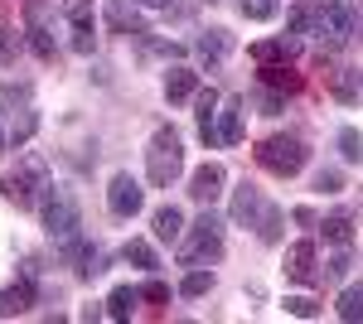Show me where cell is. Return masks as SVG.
I'll list each match as a JSON object with an SVG mask.
<instances>
[{
	"mask_svg": "<svg viewBox=\"0 0 363 324\" xmlns=\"http://www.w3.org/2000/svg\"><path fill=\"white\" fill-rule=\"evenodd\" d=\"M5 150H10V131H0V155H5Z\"/></svg>",
	"mask_w": 363,
	"mask_h": 324,
	"instance_id": "41",
	"label": "cell"
},
{
	"mask_svg": "<svg viewBox=\"0 0 363 324\" xmlns=\"http://www.w3.org/2000/svg\"><path fill=\"white\" fill-rule=\"evenodd\" d=\"M320 271H315V242H291L286 247V281H315Z\"/></svg>",
	"mask_w": 363,
	"mask_h": 324,
	"instance_id": "10",
	"label": "cell"
},
{
	"mask_svg": "<svg viewBox=\"0 0 363 324\" xmlns=\"http://www.w3.org/2000/svg\"><path fill=\"white\" fill-rule=\"evenodd\" d=\"M34 131H39V111H34V107H20V116L10 121V145L20 150V145H25Z\"/></svg>",
	"mask_w": 363,
	"mask_h": 324,
	"instance_id": "27",
	"label": "cell"
},
{
	"mask_svg": "<svg viewBox=\"0 0 363 324\" xmlns=\"http://www.w3.org/2000/svg\"><path fill=\"white\" fill-rule=\"evenodd\" d=\"M29 300H34V281H20V286H5L0 291V320H15V315H25Z\"/></svg>",
	"mask_w": 363,
	"mask_h": 324,
	"instance_id": "15",
	"label": "cell"
},
{
	"mask_svg": "<svg viewBox=\"0 0 363 324\" xmlns=\"http://www.w3.org/2000/svg\"><path fill=\"white\" fill-rule=\"evenodd\" d=\"M199 92V73H189V68H169L165 73V97L169 102H189Z\"/></svg>",
	"mask_w": 363,
	"mask_h": 324,
	"instance_id": "17",
	"label": "cell"
},
{
	"mask_svg": "<svg viewBox=\"0 0 363 324\" xmlns=\"http://www.w3.org/2000/svg\"><path fill=\"white\" fill-rule=\"evenodd\" d=\"M257 238H262V242H281V208L277 203L262 208V218H257Z\"/></svg>",
	"mask_w": 363,
	"mask_h": 324,
	"instance_id": "28",
	"label": "cell"
},
{
	"mask_svg": "<svg viewBox=\"0 0 363 324\" xmlns=\"http://www.w3.org/2000/svg\"><path fill=\"white\" fill-rule=\"evenodd\" d=\"M0 97H5L10 107H15V102H20V107H29V82H5V87H0Z\"/></svg>",
	"mask_w": 363,
	"mask_h": 324,
	"instance_id": "35",
	"label": "cell"
},
{
	"mask_svg": "<svg viewBox=\"0 0 363 324\" xmlns=\"http://www.w3.org/2000/svg\"><path fill=\"white\" fill-rule=\"evenodd\" d=\"M262 208H267V203H262V189L242 179V184L233 189V208H228V218H233L238 228H257V218H262Z\"/></svg>",
	"mask_w": 363,
	"mask_h": 324,
	"instance_id": "8",
	"label": "cell"
},
{
	"mask_svg": "<svg viewBox=\"0 0 363 324\" xmlns=\"http://www.w3.org/2000/svg\"><path fill=\"white\" fill-rule=\"evenodd\" d=\"M242 116H247V97H233L223 111V126H218L223 145H242Z\"/></svg>",
	"mask_w": 363,
	"mask_h": 324,
	"instance_id": "18",
	"label": "cell"
},
{
	"mask_svg": "<svg viewBox=\"0 0 363 324\" xmlns=\"http://www.w3.org/2000/svg\"><path fill=\"white\" fill-rule=\"evenodd\" d=\"M39 218H44V228H49V238L58 242H68V238H78V228H83V213H78V199L68 189H58V184H49V189L39 194Z\"/></svg>",
	"mask_w": 363,
	"mask_h": 324,
	"instance_id": "3",
	"label": "cell"
},
{
	"mask_svg": "<svg viewBox=\"0 0 363 324\" xmlns=\"http://www.w3.org/2000/svg\"><path fill=\"white\" fill-rule=\"evenodd\" d=\"M179 169H184V140H179V131L174 126H155L150 145H145V174H150V184L169 189L179 179Z\"/></svg>",
	"mask_w": 363,
	"mask_h": 324,
	"instance_id": "1",
	"label": "cell"
},
{
	"mask_svg": "<svg viewBox=\"0 0 363 324\" xmlns=\"http://www.w3.org/2000/svg\"><path fill=\"white\" fill-rule=\"evenodd\" d=\"M296 54H301V39L296 34H277V39H257L252 44V58L257 63H291Z\"/></svg>",
	"mask_w": 363,
	"mask_h": 324,
	"instance_id": "9",
	"label": "cell"
},
{
	"mask_svg": "<svg viewBox=\"0 0 363 324\" xmlns=\"http://www.w3.org/2000/svg\"><path fill=\"white\" fill-rule=\"evenodd\" d=\"M121 262H131V267H140V271H160V257H155V247L140 242V238H131V242L121 247Z\"/></svg>",
	"mask_w": 363,
	"mask_h": 324,
	"instance_id": "22",
	"label": "cell"
},
{
	"mask_svg": "<svg viewBox=\"0 0 363 324\" xmlns=\"http://www.w3.org/2000/svg\"><path fill=\"white\" fill-rule=\"evenodd\" d=\"M194 116H199V135H203V145L213 150V145H223V135H218V92L208 87V92H199V102H194Z\"/></svg>",
	"mask_w": 363,
	"mask_h": 324,
	"instance_id": "11",
	"label": "cell"
},
{
	"mask_svg": "<svg viewBox=\"0 0 363 324\" xmlns=\"http://www.w3.org/2000/svg\"><path fill=\"white\" fill-rule=\"evenodd\" d=\"M20 49H25V39H20V34H15L10 25H0V68H15Z\"/></svg>",
	"mask_w": 363,
	"mask_h": 324,
	"instance_id": "29",
	"label": "cell"
},
{
	"mask_svg": "<svg viewBox=\"0 0 363 324\" xmlns=\"http://www.w3.org/2000/svg\"><path fill=\"white\" fill-rule=\"evenodd\" d=\"M238 10H242V20H277V0H238Z\"/></svg>",
	"mask_w": 363,
	"mask_h": 324,
	"instance_id": "31",
	"label": "cell"
},
{
	"mask_svg": "<svg viewBox=\"0 0 363 324\" xmlns=\"http://www.w3.org/2000/svg\"><path fill=\"white\" fill-rule=\"evenodd\" d=\"M310 29L320 34V44H349L354 39V29H359V10H354V0H315L310 5Z\"/></svg>",
	"mask_w": 363,
	"mask_h": 324,
	"instance_id": "2",
	"label": "cell"
},
{
	"mask_svg": "<svg viewBox=\"0 0 363 324\" xmlns=\"http://www.w3.org/2000/svg\"><path fill=\"white\" fill-rule=\"evenodd\" d=\"M29 49L44 58V63H54L58 58V44H54V29L39 20V10H29Z\"/></svg>",
	"mask_w": 363,
	"mask_h": 324,
	"instance_id": "14",
	"label": "cell"
},
{
	"mask_svg": "<svg viewBox=\"0 0 363 324\" xmlns=\"http://www.w3.org/2000/svg\"><path fill=\"white\" fill-rule=\"evenodd\" d=\"M107 208H112L116 218H136L140 208H145V189H140V179L131 169L112 174V184H107Z\"/></svg>",
	"mask_w": 363,
	"mask_h": 324,
	"instance_id": "6",
	"label": "cell"
},
{
	"mask_svg": "<svg viewBox=\"0 0 363 324\" xmlns=\"http://www.w3.org/2000/svg\"><path fill=\"white\" fill-rule=\"evenodd\" d=\"M136 5H140V10H165V15L174 10V0H136Z\"/></svg>",
	"mask_w": 363,
	"mask_h": 324,
	"instance_id": "40",
	"label": "cell"
},
{
	"mask_svg": "<svg viewBox=\"0 0 363 324\" xmlns=\"http://www.w3.org/2000/svg\"><path fill=\"white\" fill-rule=\"evenodd\" d=\"M136 300H140V291H136V286H116L112 296H107V320H131Z\"/></svg>",
	"mask_w": 363,
	"mask_h": 324,
	"instance_id": "21",
	"label": "cell"
},
{
	"mask_svg": "<svg viewBox=\"0 0 363 324\" xmlns=\"http://www.w3.org/2000/svg\"><path fill=\"white\" fill-rule=\"evenodd\" d=\"M310 160L306 140L301 135H267L262 145H257V164L262 169H272V174H281V179H291V174H301Z\"/></svg>",
	"mask_w": 363,
	"mask_h": 324,
	"instance_id": "4",
	"label": "cell"
},
{
	"mask_svg": "<svg viewBox=\"0 0 363 324\" xmlns=\"http://www.w3.org/2000/svg\"><path fill=\"white\" fill-rule=\"evenodd\" d=\"M335 145H339V160H344V164H359L363 160V131H359V126H339Z\"/></svg>",
	"mask_w": 363,
	"mask_h": 324,
	"instance_id": "23",
	"label": "cell"
},
{
	"mask_svg": "<svg viewBox=\"0 0 363 324\" xmlns=\"http://www.w3.org/2000/svg\"><path fill=\"white\" fill-rule=\"evenodd\" d=\"M97 49V34L92 29H73V54H92Z\"/></svg>",
	"mask_w": 363,
	"mask_h": 324,
	"instance_id": "38",
	"label": "cell"
},
{
	"mask_svg": "<svg viewBox=\"0 0 363 324\" xmlns=\"http://www.w3.org/2000/svg\"><path fill=\"white\" fill-rule=\"evenodd\" d=\"M194 49H199V58H208V63H223V58L233 54V34H228V29H203L194 39Z\"/></svg>",
	"mask_w": 363,
	"mask_h": 324,
	"instance_id": "13",
	"label": "cell"
},
{
	"mask_svg": "<svg viewBox=\"0 0 363 324\" xmlns=\"http://www.w3.org/2000/svg\"><path fill=\"white\" fill-rule=\"evenodd\" d=\"M257 107H262V116H281V107H286V97H281L277 87H267V92L257 97Z\"/></svg>",
	"mask_w": 363,
	"mask_h": 324,
	"instance_id": "34",
	"label": "cell"
},
{
	"mask_svg": "<svg viewBox=\"0 0 363 324\" xmlns=\"http://www.w3.org/2000/svg\"><path fill=\"white\" fill-rule=\"evenodd\" d=\"M296 223H301V228H320V213H315V208H296Z\"/></svg>",
	"mask_w": 363,
	"mask_h": 324,
	"instance_id": "39",
	"label": "cell"
},
{
	"mask_svg": "<svg viewBox=\"0 0 363 324\" xmlns=\"http://www.w3.org/2000/svg\"><path fill=\"white\" fill-rule=\"evenodd\" d=\"M320 238H325V242H335V247H349V238H354V223H349V213L325 218V223H320Z\"/></svg>",
	"mask_w": 363,
	"mask_h": 324,
	"instance_id": "25",
	"label": "cell"
},
{
	"mask_svg": "<svg viewBox=\"0 0 363 324\" xmlns=\"http://www.w3.org/2000/svg\"><path fill=\"white\" fill-rule=\"evenodd\" d=\"M140 300H155V305H165V300H169V286H165V281H145V286H140Z\"/></svg>",
	"mask_w": 363,
	"mask_h": 324,
	"instance_id": "37",
	"label": "cell"
},
{
	"mask_svg": "<svg viewBox=\"0 0 363 324\" xmlns=\"http://www.w3.org/2000/svg\"><path fill=\"white\" fill-rule=\"evenodd\" d=\"M262 87H277V92H301V73H291L286 63H262Z\"/></svg>",
	"mask_w": 363,
	"mask_h": 324,
	"instance_id": "20",
	"label": "cell"
},
{
	"mask_svg": "<svg viewBox=\"0 0 363 324\" xmlns=\"http://www.w3.org/2000/svg\"><path fill=\"white\" fill-rule=\"evenodd\" d=\"M107 25L116 34H145V20H140L136 0H107Z\"/></svg>",
	"mask_w": 363,
	"mask_h": 324,
	"instance_id": "12",
	"label": "cell"
},
{
	"mask_svg": "<svg viewBox=\"0 0 363 324\" xmlns=\"http://www.w3.org/2000/svg\"><path fill=\"white\" fill-rule=\"evenodd\" d=\"M208 291H213V271H203V267H194L184 281H179V296L184 300H203Z\"/></svg>",
	"mask_w": 363,
	"mask_h": 324,
	"instance_id": "26",
	"label": "cell"
},
{
	"mask_svg": "<svg viewBox=\"0 0 363 324\" xmlns=\"http://www.w3.org/2000/svg\"><path fill=\"white\" fill-rule=\"evenodd\" d=\"M306 29H310V5H296L286 20V34H306Z\"/></svg>",
	"mask_w": 363,
	"mask_h": 324,
	"instance_id": "36",
	"label": "cell"
},
{
	"mask_svg": "<svg viewBox=\"0 0 363 324\" xmlns=\"http://www.w3.org/2000/svg\"><path fill=\"white\" fill-rule=\"evenodd\" d=\"M315 189H320V194H344V174H339L335 164L315 169Z\"/></svg>",
	"mask_w": 363,
	"mask_h": 324,
	"instance_id": "32",
	"label": "cell"
},
{
	"mask_svg": "<svg viewBox=\"0 0 363 324\" xmlns=\"http://www.w3.org/2000/svg\"><path fill=\"white\" fill-rule=\"evenodd\" d=\"M335 310H339V320H344V324H359L363 320V286H344Z\"/></svg>",
	"mask_w": 363,
	"mask_h": 324,
	"instance_id": "24",
	"label": "cell"
},
{
	"mask_svg": "<svg viewBox=\"0 0 363 324\" xmlns=\"http://www.w3.org/2000/svg\"><path fill=\"white\" fill-rule=\"evenodd\" d=\"M286 315H296V320H315L320 305H315L310 296H286Z\"/></svg>",
	"mask_w": 363,
	"mask_h": 324,
	"instance_id": "33",
	"label": "cell"
},
{
	"mask_svg": "<svg viewBox=\"0 0 363 324\" xmlns=\"http://www.w3.org/2000/svg\"><path fill=\"white\" fill-rule=\"evenodd\" d=\"M349 271H354V257H349V247H339L325 262V281H349Z\"/></svg>",
	"mask_w": 363,
	"mask_h": 324,
	"instance_id": "30",
	"label": "cell"
},
{
	"mask_svg": "<svg viewBox=\"0 0 363 324\" xmlns=\"http://www.w3.org/2000/svg\"><path fill=\"white\" fill-rule=\"evenodd\" d=\"M223 257V218L218 213H199V223L189 228V242H184V252H179V262L184 267H213Z\"/></svg>",
	"mask_w": 363,
	"mask_h": 324,
	"instance_id": "5",
	"label": "cell"
},
{
	"mask_svg": "<svg viewBox=\"0 0 363 324\" xmlns=\"http://www.w3.org/2000/svg\"><path fill=\"white\" fill-rule=\"evenodd\" d=\"M330 92H335L339 102H359V97H363V73H359V68L335 73V78H330Z\"/></svg>",
	"mask_w": 363,
	"mask_h": 324,
	"instance_id": "19",
	"label": "cell"
},
{
	"mask_svg": "<svg viewBox=\"0 0 363 324\" xmlns=\"http://www.w3.org/2000/svg\"><path fill=\"white\" fill-rule=\"evenodd\" d=\"M150 223H155V238H160V242H179V238H184V213H179L174 203L155 208V218H150Z\"/></svg>",
	"mask_w": 363,
	"mask_h": 324,
	"instance_id": "16",
	"label": "cell"
},
{
	"mask_svg": "<svg viewBox=\"0 0 363 324\" xmlns=\"http://www.w3.org/2000/svg\"><path fill=\"white\" fill-rule=\"evenodd\" d=\"M223 184H228V169H223L218 160H208V164H199L194 174H189V199L208 208V203L223 194Z\"/></svg>",
	"mask_w": 363,
	"mask_h": 324,
	"instance_id": "7",
	"label": "cell"
}]
</instances>
